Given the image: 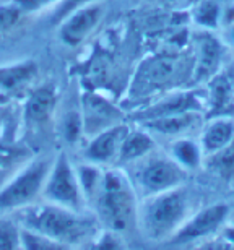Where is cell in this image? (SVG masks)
<instances>
[{
	"instance_id": "obj_1",
	"label": "cell",
	"mask_w": 234,
	"mask_h": 250,
	"mask_svg": "<svg viewBox=\"0 0 234 250\" xmlns=\"http://www.w3.org/2000/svg\"><path fill=\"white\" fill-rule=\"evenodd\" d=\"M89 203L106 229L124 232L137 224L138 202L135 186L132 177L122 169H104L101 184Z\"/></svg>"
},
{
	"instance_id": "obj_2",
	"label": "cell",
	"mask_w": 234,
	"mask_h": 250,
	"mask_svg": "<svg viewBox=\"0 0 234 250\" xmlns=\"http://www.w3.org/2000/svg\"><path fill=\"white\" fill-rule=\"evenodd\" d=\"M191 216V197L186 187L148 195L138 203L137 224L148 241L171 239Z\"/></svg>"
},
{
	"instance_id": "obj_3",
	"label": "cell",
	"mask_w": 234,
	"mask_h": 250,
	"mask_svg": "<svg viewBox=\"0 0 234 250\" xmlns=\"http://www.w3.org/2000/svg\"><path fill=\"white\" fill-rule=\"evenodd\" d=\"M93 226V219L85 216L83 211H73L47 202L33 203L21 209V228L31 229L67 246L91 237Z\"/></svg>"
},
{
	"instance_id": "obj_4",
	"label": "cell",
	"mask_w": 234,
	"mask_h": 250,
	"mask_svg": "<svg viewBox=\"0 0 234 250\" xmlns=\"http://www.w3.org/2000/svg\"><path fill=\"white\" fill-rule=\"evenodd\" d=\"M54 158L31 159L0 187V213L23 209L41 197Z\"/></svg>"
},
{
	"instance_id": "obj_5",
	"label": "cell",
	"mask_w": 234,
	"mask_h": 250,
	"mask_svg": "<svg viewBox=\"0 0 234 250\" xmlns=\"http://www.w3.org/2000/svg\"><path fill=\"white\" fill-rule=\"evenodd\" d=\"M41 198L47 203L59 205L73 211H83L86 207V200L80 187L77 167L72 164L65 151H61L52 159Z\"/></svg>"
},
{
	"instance_id": "obj_6",
	"label": "cell",
	"mask_w": 234,
	"mask_h": 250,
	"mask_svg": "<svg viewBox=\"0 0 234 250\" xmlns=\"http://www.w3.org/2000/svg\"><path fill=\"white\" fill-rule=\"evenodd\" d=\"M137 163L135 182L143 188L147 197L182 187L186 184L187 171L169 154H155L153 151Z\"/></svg>"
},
{
	"instance_id": "obj_7",
	"label": "cell",
	"mask_w": 234,
	"mask_h": 250,
	"mask_svg": "<svg viewBox=\"0 0 234 250\" xmlns=\"http://www.w3.org/2000/svg\"><path fill=\"white\" fill-rule=\"evenodd\" d=\"M205 106H207V94L205 88H187V89H176V91H169L166 96L156 99L155 103L148 104L147 107L140 109L133 121L138 124L151 121V119L171 116V114L187 112V111H198L203 112L205 116Z\"/></svg>"
},
{
	"instance_id": "obj_8",
	"label": "cell",
	"mask_w": 234,
	"mask_h": 250,
	"mask_svg": "<svg viewBox=\"0 0 234 250\" xmlns=\"http://www.w3.org/2000/svg\"><path fill=\"white\" fill-rule=\"evenodd\" d=\"M230 207L226 203H215L191 214L179 231L169 239L172 244H189L213 236L225 224Z\"/></svg>"
},
{
	"instance_id": "obj_9",
	"label": "cell",
	"mask_w": 234,
	"mask_h": 250,
	"mask_svg": "<svg viewBox=\"0 0 234 250\" xmlns=\"http://www.w3.org/2000/svg\"><path fill=\"white\" fill-rule=\"evenodd\" d=\"M193 57H192V83H207L213 75L220 72L223 46L213 31L200 29L193 34Z\"/></svg>"
},
{
	"instance_id": "obj_10",
	"label": "cell",
	"mask_w": 234,
	"mask_h": 250,
	"mask_svg": "<svg viewBox=\"0 0 234 250\" xmlns=\"http://www.w3.org/2000/svg\"><path fill=\"white\" fill-rule=\"evenodd\" d=\"M103 17L104 7L98 0L86 7L75 10L57 24L59 39L68 47L80 46L98 28Z\"/></svg>"
},
{
	"instance_id": "obj_11",
	"label": "cell",
	"mask_w": 234,
	"mask_h": 250,
	"mask_svg": "<svg viewBox=\"0 0 234 250\" xmlns=\"http://www.w3.org/2000/svg\"><path fill=\"white\" fill-rule=\"evenodd\" d=\"M128 127L124 122L109 127L103 132L93 135L91 140L83 149V158L86 163L98 164V166H106L116 161L119 156L122 140L127 135Z\"/></svg>"
},
{
	"instance_id": "obj_12",
	"label": "cell",
	"mask_w": 234,
	"mask_h": 250,
	"mask_svg": "<svg viewBox=\"0 0 234 250\" xmlns=\"http://www.w3.org/2000/svg\"><path fill=\"white\" fill-rule=\"evenodd\" d=\"M82 119L85 133H91L93 137L103 130L121 124L122 114L107 99L94 93H86L82 99Z\"/></svg>"
},
{
	"instance_id": "obj_13",
	"label": "cell",
	"mask_w": 234,
	"mask_h": 250,
	"mask_svg": "<svg viewBox=\"0 0 234 250\" xmlns=\"http://www.w3.org/2000/svg\"><path fill=\"white\" fill-rule=\"evenodd\" d=\"M182 70V61L176 56H156L147 59L142 63L137 75V84H143V89H156L166 84L176 83L179 72Z\"/></svg>"
},
{
	"instance_id": "obj_14",
	"label": "cell",
	"mask_w": 234,
	"mask_h": 250,
	"mask_svg": "<svg viewBox=\"0 0 234 250\" xmlns=\"http://www.w3.org/2000/svg\"><path fill=\"white\" fill-rule=\"evenodd\" d=\"M205 119L218 116L234 117V78L230 72L215 73L207 82Z\"/></svg>"
},
{
	"instance_id": "obj_15",
	"label": "cell",
	"mask_w": 234,
	"mask_h": 250,
	"mask_svg": "<svg viewBox=\"0 0 234 250\" xmlns=\"http://www.w3.org/2000/svg\"><path fill=\"white\" fill-rule=\"evenodd\" d=\"M205 122V116L203 112L198 111H187L171 114V116H164L158 119H151V121L140 122V127L148 130L153 135H164V137H184L191 130L202 127Z\"/></svg>"
},
{
	"instance_id": "obj_16",
	"label": "cell",
	"mask_w": 234,
	"mask_h": 250,
	"mask_svg": "<svg viewBox=\"0 0 234 250\" xmlns=\"http://www.w3.org/2000/svg\"><path fill=\"white\" fill-rule=\"evenodd\" d=\"M234 140V117L218 116L205 119L202 125V132L198 143L205 156L220 151L221 148L228 146Z\"/></svg>"
},
{
	"instance_id": "obj_17",
	"label": "cell",
	"mask_w": 234,
	"mask_h": 250,
	"mask_svg": "<svg viewBox=\"0 0 234 250\" xmlns=\"http://www.w3.org/2000/svg\"><path fill=\"white\" fill-rule=\"evenodd\" d=\"M156 142L153 138V133H150L145 128L130 130L128 128L127 135L122 140L121 149H119L117 163L127 164V163H137L142 158L148 156L155 151Z\"/></svg>"
},
{
	"instance_id": "obj_18",
	"label": "cell",
	"mask_w": 234,
	"mask_h": 250,
	"mask_svg": "<svg viewBox=\"0 0 234 250\" xmlns=\"http://www.w3.org/2000/svg\"><path fill=\"white\" fill-rule=\"evenodd\" d=\"M57 103V94L56 89L51 88L49 84L34 89L29 94L26 104H24V116L28 121L34 124H43L49 121V117L52 116L54 109H56Z\"/></svg>"
},
{
	"instance_id": "obj_19",
	"label": "cell",
	"mask_w": 234,
	"mask_h": 250,
	"mask_svg": "<svg viewBox=\"0 0 234 250\" xmlns=\"http://www.w3.org/2000/svg\"><path fill=\"white\" fill-rule=\"evenodd\" d=\"M36 63L21 62L0 68V99H7L10 94L21 89L36 75Z\"/></svg>"
},
{
	"instance_id": "obj_20",
	"label": "cell",
	"mask_w": 234,
	"mask_h": 250,
	"mask_svg": "<svg viewBox=\"0 0 234 250\" xmlns=\"http://www.w3.org/2000/svg\"><path fill=\"white\" fill-rule=\"evenodd\" d=\"M169 156L176 161L179 166H182L186 171H193L202 166L205 154L202 151V146L198 140H193L191 137H179L174 138L169 146Z\"/></svg>"
},
{
	"instance_id": "obj_21",
	"label": "cell",
	"mask_w": 234,
	"mask_h": 250,
	"mask_svg": "<svg viewBox=\"0 0 234 250\" xmlns=\"http://www.w3.org/2000/svg\"><path fill=\"white\" fill-rule=\"evenodd\" d=\"M191 13L198 29L215 31L221 26L223 3L221 0H198L191 8Z\"/></svg>"
},
{
	"instance_id": "obj_22",
	"label": "cell",
	"mask_w": 234,
	"mask_h": 250,
	"mask_svg": "<svg viewBox=\"0 0 234 250\" xmlns=\"http://www.w3.org/2000/svg\"><path fill=\"white\" fill-rule=\"evenodd\" d=\"M207 169L212 171L216 177L223 181H233L234 179V140L228 146L221 148L220 151L205 156Z\"/></svg>"
},
{
	"instance_id": "obj_23",
	"label": "cell",
	"mask_w": 234,
	"mask_h": 250,
	"mask_svg": "<svg viewBox=\"0 0 234 250\" xmlns=\"http://www.w3.org/2000/svg\"><path fill=\"white\" fill-rule=\"evenodd\" d=\"M103 172H104L103 166H98V164H93V163H83L77 166L80 187H82L86 205L91 202V198L94 197V193H96L99 184H101Z\"/></svg>"
},
{
	"instance_id": "obj_24",
	"label": "cell",
	"mask_w": 234,
	"mask_h": 250,
	"mask_svg": "<svg viewBox=\"0 0 234 250\" xmlns=\"http://www.w3.org/2000/svg\"><path fill=\"white\" fill-rule=\"evenodd\" d=\"M20 237H21L23 250H72V246H67V244L43 236V234L34 232L26 228H21Z\"/></svg>"
},
{
	"instance_id": "obj_25",
	"label": "cell",
	"mask_w": 234,
	"mask_h": 250,
	"mask_svg": "<svg viewBox=\"0 0 234 250\" xmlns=\"http://www.w3.org/2000/svg\"><path fill=\"white\" fill-rule=\"evenodd\" d=\"M85 250H127V247L121 237V232L104 229L89 237Z\"/></svg>"
},
{
	"instance_id": "obj_26",
	"label": "cell",
	"mask_w": 234,
	"mask_h": 250,
	"mask_svg": "<svg viewBox=\"0 0 234 250\" xmlns=\"http://www.w3.org/2000/svg\"><path fill=\"white\" fill-rule=\"evenodd\" d=\"M21 228L10 219H0V250H20L21 249Z\"/></svg>"
},
{
	"instance_id": "obj_27",
	"label": "cell",
	"mask_w": 234,
	"mask_h": 250,
	"mask_svg": "<svg viewBox=\"0 0 234 250\" xmlns=\"http://www.w3.org/2000/svg\"><path fill=\"white\" fill-rule=\"evenodd\" d=\"M85 133L82 112L70 111L64 117L62 122V137L67 143H77L80 137Z\"/></svg>"
},
{
	"instance_id": "obj_28",
	"label": "cell",
	"mask_w": 234,
	"mask_h": 250,
	"mask_svg": "<svg viewBox=\"0 0 234 250\" xmlns=\"http://www.w3.org/2000/svg\"><path fill=\"white\" fill-rule=\"evenodd\" d=\"M23 12L15 5L12 0L7 3H0V34L8 33L10 29L15 28L23 17Z\"/></svg>"
},
{
	"instance_id": "obj_29",
	"label": "cell",
	"mask_w": 234,
	"mask_h": 250,
	"mask_svg": "<svg viewBox=\"0 0 234 250\" xmlns=\"http://www.w3.org/2000/svg\"><path fill=\"white\" fill-rule=\"evenodd\" d=\"M96 2V0H61L56 7H54V12L51 15V21L56 24L61 23L64 18L68 17L72 12H75V10L82 8V7H86V5Z\"/></svg>"
},
{
	"instance_id": "obj_30",
	"label": "cell",
	"mask_w": 234,
	"mask_h": 250,
	"mask_svg": "<svg viewBox=\"0 0 234 250\" xmlns=\"http://www.w3.org/2000/svg\"><path fill=\"white\" fill-rule=\"evenodd\" d=\"M28 149L0 145V171H5V169L12 167L18 163H23L24 159H28Z\"/></svg>"
},
{
	"instance_id": "obj_31",
	"label": "cell",
	"mask_w": 234,
	"mask_h": 250,
	"mask_svg": "<svg viewBox=\"0 0 234 250\" xmlns=\"http://www.w3.org/2000/svg\"><path fill=\"white\" fill-rule=\"evenodd\" d=\"M23 13H38L46 8H54L61 0H12Z\"/></svg>"
},
{
	"instance_id": "obj_32",
	"label": "cell",
	"mask_w": 234,
	"mask_h": 250,
	"mask_svg": "<svg viewBox=\"0 0 234 250\" xmlns=\"http://www.w3.org/2000/svg\"><path fill=\"white\" fill-rule=\"evenodd\" d=\"M197 250H234V242L228 241L226 237L212 239V241L203 242Z\"/></svg>"
},
{
	"instance_id": "obj_33",
	"label": "cell",
	"mask_w": 234,
	"mask_h": 250,
	"mask_svg": "<svg viewBox=\"0 0 234 250\" xmlns=\"http://www.w3.org/2000/svg\"><path fill=\"white\" fill-rule=\"evenodd\" d=\"M168 7H171L172 10H191L198 0H163Z\"/></svg>"
},
{
	"instance_id": "obj_34",
	"label": "cell",
	"mask_w": 234,
	"mask_h": 250,
	"mask_svg": "<svg viewBox=\"0 0 234 250\" xmlns=\"http://www.w3.org/2000/svg\"><path fill=\"white\" fill-rule=\"evenodd\" d=\"M223 237H226L228 241L234 242V226H228V228H225V231H223Z\"/></svg>"
},
{
	"instance_id": "obj_35",
	"label": "cell",
	"mask_w": 234,
	"mask_h": 250,
	"mask_svg": "<svg viewBox=\"0 0 234 250\" xmlns=\"http://www.w3.org/2000/svg\"><path fill=\"white\" fill-rule=\"evenodd\" d=\"M226 36L230 39V42L234 46V23L230 24V26H226Z\"/></svg>"
}]
</instances>
